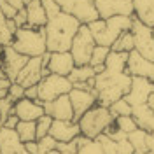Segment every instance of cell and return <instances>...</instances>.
<instances>
[{"label": "cell", "instance_id": "32", "mask_svg": "<svg viewBox=\"0 0 154 154\" xmlns=\"http://www.w3.org/2000/svg\"><path fill=\"white\" fill-rule=\"evenodd\" d=\"M110 53V48L107 46H98L96 44L93 53H91V60H89V65L91 67H96V65H105V60H107V54Z\"/></svg>", "mask_w": 154, "mask_h": 154}, {"label": "cell", "instance_id": "12", "mask_svg": "<svg viewBox=\"0 0 154 154\" xmlns=\"http://www.w3.org/2000/svg\"><path fill=\"white\" fill-rule=\"evenodd\" d=\"M70 103L74 109V121H77L81 116L88 112L91 107H95L98 103V95H96V89H79V88H72L70 93Z\"/></svg>", "mask_w": 154, "mask_h": 154}, {"label": "cell", "instance_id": "52", "mask_svg": "<svg viewBox=\"0 0 154 154\" xmlns=\"http://www.w3.org/2000/svg\"><path fill=\"white\" fill-rule=\"evenodd\" d=\"M2 126H4V121H2V116H0V128H2Z\"/></svg>", "mask_w": 154, "mask_h": 154}, {"label": "cell", "instance_id": "30", "mask_svg": "<svg viewBox=\"0 0 154 154\" xmlns=\"http://www.w3.org/2000/svg\"><path fill=\"white\" fill-rule=\"evenodd\" d=\"M12 38H14V33L9 30V26H7V18L0 11V46H4V48L11 46L12 44Z\"/></svg>", "mask_w": 154, "mask_h": 154}, {"label": "cell", "instance_id": "42", "mask_svg": "<svg viewBox=\"0 0 154 154\" xmlns=\"http://www.w3.org/2000/svg\"><path fill=\"white\" fill-rule=\"evenodd\" d=\"M14 23H16V26L18 28H23V26H28V21H26V11H25V7L23 9H19L18 12H16V16H14Z\"/></svg>", "mask_w": 154, "mask_h": 154}, {"label": "cell", "instance_id": "19", "mask_svg": "<svg viewBox=\"0 0 154 154\" xmlns=\"http://www.w3.org/2000/svg\"><path fill=\"white\" fill-rule=\"evenodd\" d=\"M49 135L56 142H72L75 137L81 135V128L77 121H61V119H53V125L49 130Z\"/></svg>", "mask_w": 154, "mask_h": 154}, {"label": "cell", "instance_id": "22", "mask_svg": "<svg viewBox=\"0 0 154 154\" xmlns=\"http://www.w3.org/2000/svg\"><path fill=\"white\" fill-rule=\"evenodd\" d=\"M25 11H26L28 26H32V28H44L46 26L48 16H46V11L42 7L40 0H28L25 4Z\"/></svg>", "mask_w": 154, "mask_h": 154}, {"label": "cell", "instance_id": "28", "mask_svg": "<svg viewBox=\"0 0 154 154\" xmlns=\"http://www.w3.org/2000/svg\"><path fill=\"white\" fill-rule=\"evenodd\" d=\"M95 77V72H93V67L91 65H75L74 70L68 74V79L72 84H77V82H88L89 79Z\"/></svg>", "mask_w": 154, "mask_h": 154}, {"label": "cell", "instance_id": "11", "mask_svg": "<svg viewBox=\"0 0 154 154\" xmlns=\"http://www.w3.org/2000/svg\"><path fill=\"white\" fill-rule=\"evenodd\" d=\"M152 93H154V81L147 79V77H131L130 91L123 98L131 107H137V105L147 103L149 96L152 95Z\"/></svg>", "mask_w": 154, "mask_h": 154}, {"label": "cell", "instance_id": "16", "mask_svg": "<svg viewBox=\"0 0 154 154\" xmlns=\"http://www.w3.org/2000/svg\"><path fill=\"white\" fill-rule=\"evenodd\" d=\"M42 105H44V112L48 116H51L53 119L74 121V109H72L68 95H61L58 98H54V100H51V102L42 103Z\"/></svg>", "mask_w": 154, "mask_h": 154}, {"label": "cell", "instance_id": "6", "mask_svg": "<svg viewBox=\"0 0 154 154\" xmlns=\"http://www.w3.org/2000/svg\"><path fill=\"white\" fill-rule=\"evenodd\" d=\"M74 88V84L70 82L68 77L56 75V74H48L40 79V82L37 84V100L46 103L51 102L61 95H68L70 89Z\"/></svg>", "mask_w": 154, "mask_h": 154}, {"label": "cell", "instance_id": "9", "mask_svg": "<svg viewBox=\"0 0 154 154\" xmlns=\"http://www.w3.org/2000/svg\"><path fill=\"white\" fill-rule=\"evenodd\" d=\"M131 35L135 40V51L140 53L144 58L154 61V37H152V28L144 25L142 21H138L137 18H133L131 23Z\"/></svg>", "mask_w": 154, "mask_h": 154}, {"label": "cell", "instance_id": "1", "mask_svg": "<svg viewBox=\"0 0 154 154\" xmlns=\"http://www.w3.org/2000/svg\"><path fill=\"white\" fill-rule=\"evenodd\" d=\"M81 21L72 14L60 12L58 16L48 19L44 32H46V46L49 53L56 51H70L72 40L75 37L77 30L81 28Z\"/></svg>", "mask_w": 154, "mask_h": 154}, {"label": "cell", "instance_id": "55", "mask_svg": "<svg viewBox=\"0 0 154 154\" xmlns=\"http://www.w3.org/2000/svg\"><path fill=\"white\" fill-rule=\"evenodd\" d=\"M151 133H152V135H154V131H151Z\"/></svg>", "mask_w": 154, "mask_h": 154}, {"label": "cell", "instance_id": "20", "mask_svg": "<svg viewBox=\"0 0 154 154\" xmlns=\"http://www.w3.org/2000/svg\"><path fill=\"white\" fill-rule=\"evenodd\" d=\"M25 149V144L19 140L16 130L0 128V152L2 154H18Z\"/></svg>", "mask_w": 154, "mask_h": 154}, {"label": "cell", "instance_id": "46", "mask_svg": "<svg viewBox=\"0 0 154 154\" xmlns=\"http://www.w3.org/2000/svg\"><path fill=\"white\" fill-rule=\"evenodd\" d=\"M25 96L30 100H37V86H30L25 89Z\"/></svg>", "mask_w": 154, "mask_h": 154}, {"label": "cell", "instance_id": "49", "mask_svg": "<svg viewBox=\"0 0 154 154\" xmlns=\"http://www.w3.org/2000/svg\"><path fill=\"white\" fill-rule=\"evenodd\" d=\"M147 105L151 107V109H152V112H154V93L149 96V100H147Z\"/></svg>", "mask_w": 154, "mask_h": 154}, {"label": "cell", "instance_id": "27", "mask_svg": "<svg viewBox=\"0 0 154 154\" xmlns=\"http://www.w3.org/2000/svg\"><path fill=\"white\" fill-rule=\"evenodd\" d=\"M128 140L130 144L133 145V154H142V152H149L147 151V131L145 130H140L137 128L135 131L128 135Z\"/></svg>", "mask_w": 154, "mask_h": 154}, {"label": "cell", "instance_id": "17", "mask_svg": "<svg viewBox=\"0 0 154 154\" xmlns=\"http://www.w3.org/2000/svg\"><path fill=\"white\" fill-rule=\"evenodd\" d=\"M74 67H75V61H74V58H72V54H70V51L49 53V61H48L49 74H56V75L68 77V74L74 70Z\"/></svg>", "mask_w": 154, "mask_h": 154}, {"label": "cell", "instance_id": "18", "mask_svg": "<svg viewBox=\"0 0 154 154\" xmlns=\"http://www.w3.org/2000/svg\"><path fill=\"white\" fill-rule=\"evenodd\" d=\"M14 114L19 117V121H37L40 116H44V105L38 100L21 98L14 103Z\"/></svg>", "mask_w": 154, "mask_h": 154}, {"label": "cell", "instance_id": "25", "mask_svg": "<svg viewBox=\"0 0 154 154\" xmlns=\"http://www.w3.org/2000/svg\"><path fill=\"white\" fill-rule=\"evenodd\" d=\"M126 65H128V53H119V51H112L107 54L105 60V72L109 74H123L126 72Z\"/></svg>", "mask_w": 154, "mask_h": 154}, {"label": "cell", "instance_id": "5", "mask_svg": "<svg viewBox=\"0 0 154 154\" xmlns=\"http://www.w3.org/2000/svg\"><path fill=\"white\" fill-rule=\"evenodd\" d=\"M112 123H114V116L110 114L109 107H103L100 103L91 107L88 112H84L77 119V125L81 128V135H84L91 140H95L102 133H105V130Z\"/></svg>", "mask_w": 154, "mask_h": 154}, {"label": "cell", "instance_id": "15", "mask_svg": "<svg viewBox=\"0 0 154 154\" xmlns=\"http://www.w3.org/2000/svg\"><path fill=\"white\" fill-rule=\"evenodd\" d=\"M126 72L131 77H147L154 81V61L144 58L137 51H130L128 53V65H126Z\"/></svg>", "mask_w": 154, "mask_h": 154}, {"label": "cell", "instance_id": "38", "mask_svg": "<svg viewBox=\"0 0 154 154\" xmlns=\"http://www.w3.org/2000/svg\"><path fill=\"white\" fill-rule=\"evenodd\" d=\"M77 154H103V151H102V147L98 144V140H91L84 147H81Z\"/></svg>", "mask_w": 154, "mask_h": 154}, {"label": "cell", "instance_id": "47", "mask_svg": "<svg viewBox=\"0 0 154 154\" xmlns=\"http://www.w3.org/2000/svg\"><path fill=\"white\" fill-rule=\"evenodd\" d=\"M147 151L151 154H154V135L147 133Z\"/></svg>", "mask_w": 154, "mask_h": 154}, {"label": "cell", "instance_id": "44", "mask_svg": "<svg viewBox=\"0 0 154 154\" xmlns=\"http://www.w3.org/2000/svg\"><path fill=\"white\" fill-rule=\"evenodd\" d=\"M11 84H12V81L7 77V74L4 72V68L0 67V88H2V89H9Z\"/></svg>", "mask_w": 154, "mask_h": 154}, {"label": "cell", "instance_id": "8", "mask_svg": "<svg viewBox=\"0 0 154 154\" xmlns=\"http://www.w3.org/2000/svg\"><path fill=\"white\" fill-rule=\"evenodd\" d=\"M95 46L96 42L91 35V30L88 28V25H81V28L77 30L75 37L72 40V46H70V54L74 58L75 65H89L91 53H93Z\"/></svg>", "mask_w": 154, "mask_h": 154}, {"label": "cell", "instance_id": "26", "mask_svg": "<svg viewBox=\"0 0 154 154\" xmlns=\"http://www.w3.org/2000/svg\"><path fill=\"white\" fill-rule=\"evenodd\" d=\"M16 133H18L19 140L25 144V142H33L37 140V126L35 121H19L18 126L14 128Z\"/></svg>", "mask_w": 154, "mask_h": 154}, {"label": "cell", "instance_id": "51", "mask_svg": "<svg viewBox=\"0 0 154 154\" xmlns=\"http://www.w3.org/2000/svg\"><path fill=\"white\" fill-rule=\"evenodd\" d=\"M18 154H30V152H26V149H23L21 152H18Z\"/></svg>", "mask_w": 154, "mask_h": 154}, {"label": "cell", "instance_id": "4", "mask_svg": "<svg viewBox=\"0 0 154 154\" xmlns=\"http://www.w3.org/2000/svg\"><path fill=\"white\" fill-rule=\"evenodd\" d=\"M11 46L18 53H21V54H25L28 58L42 56V54L48 53L46 32H44V28H32V26L18 28Z\"/></svg>", "mask_w": 154, "mask_h": 154}, {"label": "cell", "instance_id": "10", "mask_svg": "<svg viewBox=\"0 0 154 154\" xmlns=\"http://www.w3.org/2000/svg\"><path fill=\"white\" fill-rule=\"evenodd\" d=\"M63 12L72 14L82 25L98 19V12L95 7V0H56Z\"/></svg>", "mask_w": 154, "mask_h": 154}, {"label": "cell", "instance_id": "45", "mask_svg": "<svg viewBox=\"0 0 154 154\" xmlns=\"http://www.w3.org/2000/svg\"><path fill=\"white\" fill-rule=\"evenodd\" d=\"M25 149H26V152H30V154H38L37 140H33V142H25Z\"/></svg>", "mask_w": 154, "mask_h": 154}, {"label": "cell", "instance_id": "2", "mask_svg": "<svg viewBox=\"0 0 154 154\" xmlns=\"http://www.w3.org/2000/svg\"><path fill=\"white\" fill-rule=\"evenodd\" d=\"M131 86V75L128 72L123 74H109V72H102L96 74L93 79V88L96 89L98 95V103L103 107H110L114 102L130 91Z\"/></svg>", "mask_w": 154, "mask_h": 154}, {"label": "cell", "instance_id": "24", "mask_svg": "<svg viewBox=\"0 0 154 154\" xmlns=\"http://www.w3.org/2000/svg\"><path fill=\"white\" fill-rule=\"evenodd\" d=\"M133 18L147 26H154V0H133Z\"/></svg>", "mask_w": 154, "mask_h": 154}, {"label": "cell", "instance_id": "40", "mask_svg": "<svg viewBox=\"0 0 154 154\" xmlns=\"http://www.w3.org/2000/svg\"><path fill=\"white\" fill-rule=\"evenodd\" d=\"M56 149L60 154H77V151H79L75 140H72V142H58Z\"/></svg>", "mask_w": 154, "mask_h": 154}, {"label": "cell", "instance_id": "29", "mask_svg": "<svg viewBox=\"0 0 154 154\" xmlns=\"http://www.w3.org/2000/svg\"><path fill=\"white\" fill-rule=\"evenodd\" d=\"M112 51H119V53H130L135 49V40H133V35L131 32L128 30L125 33H121L119 37L116 38V42L110 46Z\"/></svg>", "mask_w": 154, "mask_h": 154}, {"label": "cell", "instance_id": "13", "mask_svg": "<svg viewBox=\"0 0 154 154\" xmlns=\"http://www.w3.org/2000/svg\"><path fill=\"white\" fill-rule=\"evenodd\" d=\"M98 18L110 16H133V0H95Z\"/></svg>", "mask_w": 154, "mask_h": 154}, {"label": "cell", "instance_id": "53", "mask_svg": "<svg viewBox=\"0 0 154 154\" xmlns=\"http://www.w3.org/2000/svg\"><path fill=\"white\" fill-rule=\"evenodd\" d=\"M152 37H154V26H152Z\"/></svg>", "mask_w": 154, "mask_h": 154}, {"label": "cell", "instance_id": "36", "mask_svg": "<svg viewBox=\"0 0 154 154\" xmlns=\"http://www.w3.org/2000/svg\"><path fill=\"white\" fill-rule=\"evenodd\" d=\"M40 2H42V7L46 11L48 19L54 18V16H58L61 12V7H60V4H58L56 0H40Z\"/></svg>", "mask_w": 154, "mask_h": 154}, {"label": "cell", "instance_id": "41", "mask_svg": "<svg viewBox=\"0 0 154 154\" xmlns=\"http://www.w3.org/2000/svg\"><path fill=\"white\" fill-rule=\"evenodd\" d=\"M0 11H2V14L7 19H12L16 16V12H18V9H14V7H12L11 4H7L5 0H0Z\"/></svg>", "mask_w": 154, "mask_h": 154}, {"label": "cell", "instance_id": "54", "mask_svg": "<svg viewBox=\"0 0 154 154\" xmlns=\"http://www.w3.org/2000/svg\"><path fill=\"white\" fill-rule=\"evenodd\" d=\"M26 2H28V0H25V4H26Z\"/></svg>", "mask_w": 154, "mask_h": 154}, {"label": "cell", "instance_id": "56", "mask_svg": "<svg viewBox=\"0 0 154 154\" xmlns=\"http://www.w3.org/2000/svg\"><path fill=\"white\" fill-rule=\"evenodd\" d=\"M0 154H2V152H0Z\"/></svg>", "mask_w": 154, "mask_h": 154}, {"label": "cell", "instance_id": "48", "mask_svg": "<svg viewBox=\"0 0 154 154\" xmlns=\"http://www.w3.org/2000/svg\"><path fill=\"white\" fill-rule=\"evenodd\" d=\"M5 2H7V4H11L14 9H18V11L25 7V0H5Z\"/></svg>", "mask_w": 154, "mask_h": 154}, {"label": "cell", "instance_id": "35", "mask_svg": "<svg viewBox=\"0 0 154 154\" xmlns=\"http://www.w3.org/2000/svg\"><path fill=\"white\" fill-rule=\"evenodd\" d=\"M37 144H38V154H46V152L54 151V149H56V145H58V142L51 137V135H46V137L38 138Z\"/></svg>", "mask_w": 154, "mask_h": 154}, {"label": "cell", "instance_id": "23", "mask_svg": "<svg viewBox=\"0 0 154 154\" xmlns=\"http://www.w3.org/2000/svg\"><path fill=\"white\" fill-rule=\"evenodd\" d=\"M131 116H133L135 123H137V126H138L140 130H145L147 133L154 131V112L147 103L133 107Z\"/></svg>", "mask_w": 154, "mask_h": 154}, {"label": "cell", "instance_id": "50", "mask_svg": "<svg viewBox=\"0 0 154 154\" xmlns=\"http://www.w3.org/2000/svg\"><path fill=\"white\" fill-rule=\"evenodd\" d=\"M5 96H7V89H2V88H0V100L5 98Z\"/></svg>", "mask_w": 154, "mask_h": 154}, {"label": "cell", "instance_id": "37", "mask_svg": "<svg viewBox=\"0 0 154 154\" xmlns=\"http://www.w3.org/2000/svg\"><path fill=\"white\" fill-rule=\"evenodd\" d=\"M14 103H16V102H14L9 95L0 100V116H2V121H5V117L14 112Z\"/></svg>", "mask_w": 154, "mask_h": 154}, {"label": "cell", "instance_id": "34", "mask_svg": "<svg viewBox=\"0 0 154 154\" xmlns=\"http://www.w3.org/2000/svg\"><path fill=\"white\" fill-rule=\"evenodd\" d=\"M51 125H53V117L48 114L40 116L37 121H35V126H37V140L49 135V130H51Z\"/></svg>", "mask_w": 154, "mask_h": 154}, {"label": "cell", "instance_id": "21", "mask_svg": "<svg viewBox=\"0 0 154 154\" xmlns=\"http://www.w3.org/2000/svg\"><path fill=\"white\" fill-rule=\"evenodd\" d=\"M98 144L102 147L103 154H133V145L130 144V140L125 138V140H112L110 137H107L105 133H102L98 138Z\"/></svg>", "mask_w": 154, "mask_h": 154}, {"label": "cell", "instance_id": "39", "mask_svg": "<svg viewBox=\"0 0 154 154\" xmlns=\"http://www.w3.org/2000/svg\"><path fill=\"white\" fill-rule=\"evenodd\" d=\"M7 95H9L14 102H18L21 98H25V88L21 86V84H18V82H12L9 86V89H7Z\"/></svg>", "mask_w": 154, "mask_h": 154}, {"label": "cell", "instance_id": "7", "mask_svg": "<svg viewBox=\"0 0 154 154\" xmlns=\"http://www.w3.org/2000/svg\"><path fill=\"white\" fill-rule=\"evenodd\" d=\"M48 61H49V53L42 54V56L28 58L26 65L19 70V74H18L14 82L21 84L25 89L30 86H37L38 82H40V79L49 74Z\"/></svg>", "mask_w": 154, "mask_h": 154}, {"label": "cell", "instance_id": "3", "mask_svg": "<svg viewBox=\"0 0 154 154\" xmlns=\"http://www.w3.org/2000/svg\"><path fill=\"white\" fill-rule=\"evenodd\" d=\"M131 23H133V16H110L107 19L98 18L88 23V28L91 30V35L98 46L110 48L121 33L131 28Z\"/></svg>", "mask_w": 154, "mask_h": 154}, {"label": "cell", "instance_id": "43", "mask_svg": "<svg viewBox=\"0 0 154 154\" xmlns=\"http://www.w3.org/2000/svg\"><path fill=\"white\" fill-rule=\"evenodd\" d=\"M18 123H19V117L12 112L11 116L5 117V121H4V128H11V130H14V128L18 126Z\"/></svg>", "mask_w": 154, "mask_h": 154}, {"label": "cell", "instance_id": "31", "mask_svg": "<svg viewBox=\"0 0 154 154\" xmlns=\"http://www.w3.org/2000/svg\"><path fill=\"white\" fill-rule=\"evenodd\" d=\"M114 125L121 130V131H125L126 135H130L131 131H135L138 126L135 123L133 116H119V117H114Z\"/></svg>", "mask_w": 154, "mask_h": 154}, {"label": "cell", "instance_id": "33", "mask_svg": "<svg viewBox=\"0 0 154 154\" xmlns=\"http://www.w3.org/2000/svg\"><path fill=\"white\" fill-rule=\"evenodd\" d=\"M109 110H110V114L114 116V117H119V116H131L133 107L130 105L125 98H119L117 102H114L112 105L109 107Z\"/></svg>", "mask_w": 154, "mask_h": 154}, {"label": "cell", "instance_id": "14", "mask_svg": "<svg viewBox=\"0 0 154 154\" xmlns=\"http://www.w3.org/2000/svg\"><path fill=\"white\" fill-rule=\"evenodd\" d=\"M26 61H28V56L18 53L12 46H7V48H4V51H2L0 67L4 68V72L7 74V77L14 82L18 74H19V70L26 65Z\"/></svg>", "mask_w": 154, "mask_h": 154}]
</instances>
